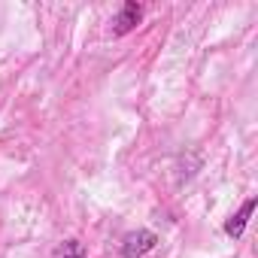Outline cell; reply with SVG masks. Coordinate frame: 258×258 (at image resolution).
Wrapping results in <instances>:
<instances>
[{
  "label": "cell",
  "mask_w": 258,
  "mask_h": 258,
  "mask_svg": "<svg viewBox=\"0 0 258 258\" xmlns=\"http://www.w3.org/2000/svg\"><path fill=\"white\" fill-rule=\"evenodd\" d=\"M255 207H258V198H246V201H243V207H240L228 222H225V234H228L231 240H240V237H243V231H246V225H249V219H252Z\"/></svg>",
  "instance_id": "cell-3"
},
{
  "label": "cell",
  "mask_w": 258,
  "mask_h": 258,
  "mask_svg": "<svg viewBox=\"0 0 258 258\" xmlns=\"http://www.w3.org/2000/svg\"><path fill=\"white\" fill-rule=\"evenodd\" d=\"M158 246V234L149 231V228H137V231H127L118 243V252L121 258H143L149 255L152 249Z\"/></svg>",
  "instance_id": "cell-1"
},
{
  "label": "cell",
  "mask_w": 258,
  "mask_h": 258,
  "mask_svg": "<svg viewBox=\"0 0 258 258\" xmlns=\"http://www.w3.org/2000/svg\"><path fill=\"white\" fill-rule=\"evenodd\" d=\"M52 258H85V246L79 240H64V243H58Z\"/></svg>",
  "instance_id": "cell-4"
},
{
  "label": "cell",
  "mask_w": 258,
  "mask_h": 258,
  "mask_svg": "<svg viewBox=\"0 0 258 258\" xmlns=\"http://www.w3.org/2000/svg\"><path fill=\"white\" fill-rule=\"evenodd\" d=\"M140 22H143V7L134 4V0H127V4H121L118 16H115V22H112V34H115V37H124V34H131Z\"/></svg>",
  "instance_id": "cell-2"
}]
</instances>
